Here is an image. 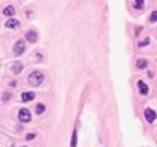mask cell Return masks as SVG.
Returning <instances> with one entry per match:
<instances>
[{
  "mask_svg": "<svg viewBox=\"0 0 157 147\" xmlns=\"http://www.w3.org/2000/svg\"><path fill=\"white\" fill-rule=\"evenodd\" d=\"M43 79H44V76L41 72H33V74H30V77H28V83L32 85V87H39L41 83H43Z\"/></svg>",
  "mask_w": 157,
  "mask_h": 147,
  "instance_id": "6da1fadb",
  "label": "cell"
},
{
  "mask_svg": "<svg viewBox=\"0 0 157 147\" xmlns=\"http://www.w3.org/2000/svg\"><path fill=\"white\" fill-rule=\"evenodd\" d=\"M24 50H26L24 41H17V42H15V48H13V54H15V55H22V54H24Z\"/></svg>",
  "mask_w": 157,
  "mask_h": 147,
  "instance_id": "7a4b0ae2",
  "label": "cell"
},
{
  "mask_svg": "<svg viewBox=\"0 0 157 147\" xmlns=\"http://www.w3.org/2000/svg\"><path fill=\"white\" fill-rule=\"evenodd\" d=\"M19 119L22 121V123H28V121L32 119V114H30V110H26V109H22V110L19 112Z\"/></svg>",
  "mask_w": 157,
  "mask_h": 147,
  "instance_id": "3957f363",
  "label": "cell"
},
{
  "mask_svg": "<svg viewBox=\"0 0 157 147\" xmlns=\"http://www.w3.org/2000/svg\"><path fill=\"white\" fill-rule=\"evenodd\" d=\"M17 26H19V20L13 18V17H8V20H6V28H8V30H15Z\"/></svg>",
  "mask_w": 157,
  "mask_h": 147,
  "instance_id": "277c9868",
  "label": "cell"
},
{
  "mask_svg": "<svg viewBox=\"0 0 157 147\" xmlns=\"http://www.w3.org/2000/svg\"><path fill=\"white\" fill-rule=\"evenodd\" d=\"M33 97H35V94H33V92H22L20 100L24 101V103H28V101H32V100H33Z\"/></svg>",
  "mask_w": 157,
  "mask_h": 147,
  "instance_id": "5b68a950",
  "label": "cell"
},
{
  "mask_svg": "<svg viewBox=\"0 0 157 147\" xmlns=\"http://www.w3.org/2000/svg\"><path fill=\"white\" fill-rule=\"evenodd\" d=\"M144 116H146V119L150 121V123H152V121H155V112H153L152 109H146V110H144Z\"/></svg>",
  "mask_w": 157,
  "mask_h": 147,
  "instance_id": "8992f818",
  "label": "cell"
},
{
  "mask_svg": "<svg viewBox=\"0 0 157 147\" xmlns=\"http://www.w3.org/2000/svg\"><path fill=\"white\" fill-rule=\"evenodd\" d=\"M37 39H39L37 31H28V33H26V41H28V42H35Z\"/></svg>",
  "mask_w": 157,
  "mask_h": 147,
  "instance_id": "52a82bcc",
  "label": "cell"
},
{
  "mask_svg": "<svg viewBox=\"0 0 157 147\" xmlns=\"http://www.w3.org/2000/svg\"><path fill=\"white\" fill-rule=\"evenodd\" d=\"M139 90H141V94H142V96H148V92H150L148 85H146V83H142V81H139Z\"/></svg>",
  "mask_w": 157,
  "mask_h": 147,
  "instance_id": "ba28073f",
  "label": "cell"
},
{
  "mask_svg": "<svg viewBox=\"0 0 157 147\" xmlns=\"http://www.w3.org/2000/svg\"><path fill=\"white\" fill-rule=\"evenodd\" d=\"M4 15H6V17H13V15H15V8H13V6H6V8H4Z\"/></svg>",
  "mask_w": 157,
  "mask_h": 147,
  "instance_id": "9c48e42d",
  "label": "cell"
},
{
  "mask_svg": "<svg viewBox=\"0 0 157 147\" xmlns=\"http://www.w3.org/2000/svg\"><path fill=\"white\" fill-rule=\"evenodd\" d=\"M144 8V0H135V9H142Z\"/></svg>",
  "mask_w": 157,
  "mask_h": 147,
  "instance_id": "30bf717a",
  "label": "cell"
},
{
  "mask_svg": "<svg viewBox=\"0 0 157 147\" xmlns=\"http://www.w3.org/2000/svg\"><path fill=\"white\" fill-rule=\"evenodd\" d=\"M20 70H22V64H20V63H15V66H13V72H15V74H19Z\"/></svg>",
  "mask_w": 157,
  "mask_h": 147,
  "instance_id": "8fae6325",
  "label": "cell"
},
{
  "mask_svg": "<svg viewBox=\"0 0 157 147\" xmlns=\"http://www.w3.org/2000/svg\"><path fill=\"white\" fill-rule=\"evenodd\" d=\"M35 112H37V114H43V112H44V105H41V103H39V105L35 107Z\"/></svg>",
  "mask_w": 157,
  "mask_h": 147,
  "instance_id": "7c38bea8",
  "label": "cell"
},
{
  "mask_svg": "<svg viewBox=\"0 0 157 147\" xmlns=\"http://www.w3.org/2000/svg\"><path fill=\"white\" fill-rule=\"evenodd\" d=\"M137 66H139V68H146V66H148V63H146L144 59H141V61L137 63Z\"/></svg>",
  "mask_w": 157,
  "mask_h": 147,
  "instance_id": "4fadbf2b",
  "label": "cell"
},
{
  "mask_svg": "<svg viewBox=\"0 0 157 147\" xmlns=\"http://www.w3.org/2000/svg\"><path fill=\"white\" fill-rule=\"evenodd\" d=\"M78 132L74 131V134H72V143H70V147H76V142H78V136H76Z\"/></svg>",
  "mask_w": 157,
  "mask_h": 147,
  "instance_id": "5bb4252c",
  "label": "cell"
},
{
  "mask_svg": "<svg viewBox=\"0 0 157 147\" xmlns=\"http://www.w3.org/2000/svg\"><path fill=\"white\" fill-rule=\"evenodd\" d=\"M155 20H157V13H155V11H153V13H152V15H150V22H155Z\"/></svg>",
  "mask_w": 157,
  "mask_h": 147,
  "instance_id": "9a60e30c",
  "label": "cell"
}]
</instances>
